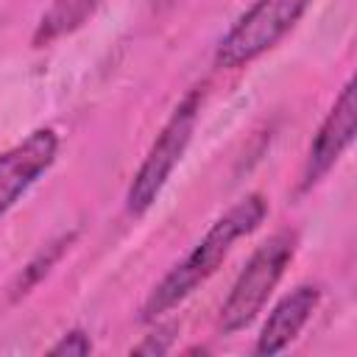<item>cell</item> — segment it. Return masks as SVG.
I'll return each mask as SVG.
<instances>
[{"instance_id":"cell-3","label":"cell","mask_w":357,"mask_h":357,"mask_svg":"<svg viewBox=\"0 0 357 357\" xmlns=\"http://www.w3.org/2000/svg\"><path fill=\"white\" fill-rule=\"evenodd\" d=\"M201 112V89H190L173 109V114L167 117V123L162 126V131L156 134L148 156L142 159L139 170L131 178L128 195H126V209L131 215H145L153 201L159 198L162 187L167 184L173 167L178 165V159L184 156L195 120Z\"/></svg>"},{"instance_id":"cell-11","label":"cell","mask_w":357,"mask_h":357,"mask_svg":"<svg viewBox=\"0 0 357 357\" xmlns=\"http://www.w3.org/2000/svg\"><path fill=\"white\" fill-rule=\"evenodd\" d=\"M162 337H165V335H162ZM162 337H153V335H151V337H145L139 346H134V349H131V354H165V351L170 349V343H167V340H162Z\"/></svg>"},{"instance_id":"cell-7","label":"cell","mask_w":357,"mask_h":357,"mask_svg":"<svg viewBox=\"0 0 357 357\" xmlns=\"http://www.w3.org/2000/svg\"><path fill=\"white\" fill-rule=\"evenodd\" d=\"M321 301V287L318 284H298L296 290H290L268 315L259 337H257V346H254V354H279L284 351L296 337L298 332L304 329V324L310 321V315L315 312Z\"/></svg>"},{"instance_id":"cell-1","label":"cell","mask_w":357,"mask_h":357,"mask_svg":"<svg viewBox=\"0 0 357 357\" xmlns=\"http://www.w3.org/2000/svg\"><path fill=\"white\" fill-rule=\"evenodd\" d=\"M268 215V201L254 192L245 195L243 201H237L226 215H220L206 234L195 243V248L167 271V276L151 290V296L142 304L139 318L142 321H156L159 315H165L167 310H173L176 304H181L190 293H195L229 257L234 240L251 234Z\"/></svg>"},{"instance_id":"cell-6","label":"cell","mask_w":357,"mask_h":357,"mask_svg":"<svg viewBox=\"0 0 357 357\" xmlns=\"http://www.w3.org/2000/svg\"><path fill=\"white\" fill-rule=\"evenodd\" d=\"M354 114H357L354 81H346V86L335 98V106L329 109L326 120L321 123V128H318V134L310 145L304 173H301V190L315 187L335 167V162L343 156V151L351 145V139H354Z\"/></svg>"},{"instance_id":"cell-9","label":"cell","mask_w":357,"mask_h":357,"mask_svg":"<svg viewBox=\"0 0 357 357\" xmlns=\"http://www.w3.org/2000/svg\"><path fill=\"white\" fill-rule=\"evenodd\" d=\"M73 240H75V231L61 234V237L50 240L45 248H39V251L33 254V259H31V262L14 276V282L8 284V301H20L22 296H28V293L56 268V262L64 257V251L73 245Z\"/></svg>"},{"instance_id":"cell-2","label":"cell","mask_w":357,"mask_h":357,"mask_svg":"<svg viewBox=\"0 0 357 357\" xmlns=\"http://www.w3.org/2000/svg\"><path fill=\"white\" fill-rule=\"evenodd\" d=\"M296 245H298V234L284 229V231H276L273 237H268L251 254V259L240 271L237 282L231 284V290L220 307V318H218L220 332L234 335V332L245 329L262 312V307L268 304V296L273 293L284 268L290 265Z\"/></svg>"},{"instance_id":"cell-4","label":"cell","mask_w":357,"mask_h":357,"mask_svg":"<svg viewBox=\"0 0 357 357\" xmlns=\"http://www.w3.org/2000/svg\"><path fill=\"white\" fill-rule=\"evenodd\" d=\"M312 0H257L218 42L215 64L237 70L271 50L307 11Z\"/></svg>"},{"instance_id":"cell-8","label":"cell","mask_w":357,"mask_h":357,"mask_svg":"<svg viewBox=\"0 0 357 357\" xmlns=\"http://www.w3.org/2000/svg\"><path fill=\"white\" fill-rule=\"evenodd\" d=\"M100 0H50V6L45 8V14L39 17L36 28H33V47H45L73 31H78L92 11L98 8Z\"/></svg>"},{"instance_id":"cell-5","label":"cell","mask_w":357,"mask_h":357,"mask_svg":"<svg viewBox=\"0 0 357 357\" xmlns=\"http://www.w3.org/2000/svg\"><path fill=\"white\" fill-rule=\"evenodd\" d=\"M59 137L53 128H36L22 142L0 153V220L20 195L53 165Z\"/></svg>"},{"instance_id":"cell-10","label":"cell","mask_w":357,"mask_h":357,"mask_svg":"<svg viewBox=\"0 0 357 357\" xmlns=\"http://www.w3.org/2000/svg\"><path fill=\"white\" fill-rule=\"evenodd\" d=\"M92 351V340L84 329H70L61 335L59 343L50 346V354H67V357H84Z\"/></svg>"}]
</instances>
